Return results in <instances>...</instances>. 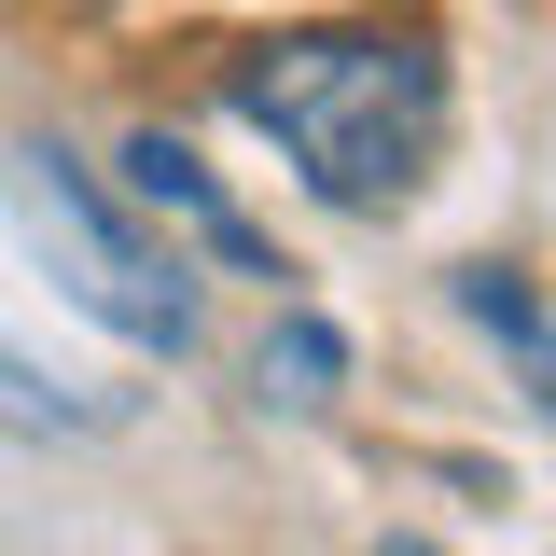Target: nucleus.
I'll list each match as a JSON object with an SVG mask.
<instances>
[{
    "instance_id": "obj_6",
    "label": "nucleus",
    "mask_w": 556,
    "mask_h": 556,
    "mask_svg": "<svg viewBox=\"0 0 556 556\" xmlns=\"http://www.w3.org/2000/svg\"><path fill=\"white\" fill-rule=\"evenodd\" d=\"M0 417H14V431H98V404H56V390H42L14 348H0Z\"/></svg>"
},
{
    "instance_id": "obj_2",
    "label": "nucleus",
    "mask_w": 556,
    "mask_h": 556,
    "mask_svg": "<svg viewBox=\"0 0 556 556\" xmlns=\"http://www.w3.org/2000/svg\"><path fill=\"white\" fill-rule=\"evenodd\" d=\"M0 195H14V223H28V251L56 265V292L98 320V334L126 348H195V278H181V251H153L126 208L98 195V167H70L56 139H14V167H0Z\"/></svg>"
},
{
    "instance_id": "obj_5",
    "label": "nucleus",
    "mask_w": 556,
    "mask_h": 556,
    "mask_svg": "<svg viewBox=\"0 0 556 556\" xmlns=\"http://www.w3.org/2000/svg\"><path fill=\"white\" fill-rule=\"evenodd\" d=\"M459 320H486V334L529 362V390H543V417H556V334H543V306H529V278L515 265H459Z\"/></svg>"
},
{
    "instance_id": "obj_3",
    "label": "nucleus",
    "mask_w": 556,
    "mask_h": 556,
    "mask_svg": "<svg viewBox=\"0 0 556 556\" xmlns=\"http://www.w3.org/2000/svg\"><path fill=\"white\" fill-rule=\"evenodd\" d=\"M126 195H139V208H167V223H195V237H208V251H223L237 278H292V265L265 251V223L223 195V181H208V167H195V153H181L167 126H139V139H126Z\"/></svg>"
},
{
    "instance_id": "obj_1",
    "label": "nucleus",
    "mask_w": 556,
    "mask_h": 556,
    "mask_svg": "<svg viewBox=\"0 0 556 556\" xmlns=\"http://www.w3.org/2000/svg\"><path fill=\"white\" fill-rule=\"evenodd\" d=\"M237 112L306 167L320 208H404L431 181V139H445V56L417 28L334 14V28H278L223 70Z\"/></svg>"
},
{
    "instance_id": "obj_4",
    "label": "nucleus",
    "mask_w": 556,
    "mask_h": 556,
    "mask_svg": "<svg viewBox=\"0 0 556 556\" xmlns=\"http://www.w3.org/2000/svg\"><path fill=\"white\" fill-rule=\"evenodd\" d=\"M334 390H348V334L320 320V306H278L265 348H251V404L265 417H320Z\"/></svg>"
}]
</instances>
